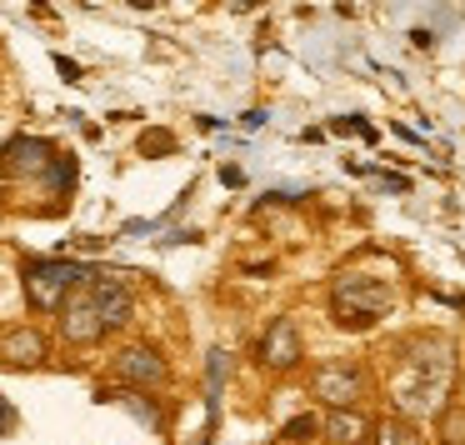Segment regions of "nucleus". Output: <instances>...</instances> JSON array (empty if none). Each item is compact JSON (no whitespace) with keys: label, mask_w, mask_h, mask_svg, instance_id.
<instances>
[{"label":"nucleus","mask_w":465,"mask_h":445,"mask_svg":"<svg viewBox=\"0 0 465 445\" xmlns=\"http://www.w3.org/2000/svg\"><path fill=\"white\" fill-rule=\"evenodd\" d=\"M361 391H365L361 361H321L311 371V395L321 405H331V410H355Z\"/></svg>","instance_id":"20e7f679"},{"label":"nucleus","mask_w":465,"mask_h":445,"mask_svg":"<svg viewBox=\"0 0 465 445\" xmlns=\"http://www.w3.org/2000/svg\"><path fill=\"white\" fill-rule=\"evenodd\" d=\"M45 161H51V145H45V141L21 135V141L5 145V171H11V175H41Z\"/></svg>","instance_id":"9b49d317"},{"label":"nucleus","mask_w":465,"mask_h":445,"mask_svg":"<svg viewBox=\"0 0 465 445\" xmlns=\"http://www.w3.org/2000/svg\"><path fill=\"white\" fill-rule=\"evenodd\" d=\"M85 271L71 261H31L25 265V301H31V311H61L65 295L81 291Z\"/></svg>","instance_id":"7ed1b4c3"},{"label":"nucleus","mask_w":465,"mask_h":445,"mask_svg":"<svg viewBox=\"0 0 465 445\" xmlns=\"http://www.w3.org/2000/svg\"><path fill=\"white\" fill-rule=\"evenodd\" d=\"M391 305H395L391 281H375V275H341L335 291H331V311L341 325H371V321H381Z\"/></svg>","instance_id":"f257e3e1"},{"label":"nucleus","mask_w":465,"mask_h":445,"mask_svg":"<svg viewBox=\"0 0 465 445\" xmlns=\"http://www.w3.org/2000/svg\"><path fill=\"white\" fill-rule=\"evenodd\" d=\"M261 365H271V371L301 365V331H295V321H271V331L261 335Z\"/></svg>","instance_id":"6e6552de"},{"label":"nucleus","mask_w":465,"mask_h":445,"mask_svg":"<svg viewBox=\"0 0 465 445\" xmlns=\"http://www.w3.org/2000/svg\"><path fill=\"white\" fill-rule=\"evenodd\" d=\"M321 430H325V440H331V445H365V440H371L375 425L365 420L361 410H331V415H325Z\"/></svg>","instance_id":"9d476101"},{"label":"nucleus","mask_w":465,"mask_h":445,"mask_svg":"<svg viewBox=\"0 0 465 445\" xmlns=\"http://www.w3.org/2000/svg\"><path fill=\"white\" fill-rule=\"evenodd\" d=\"M45 355H51V341H45L35 325H15L5 341H0V361L15 365V371H31V365H41Z\"/></svg>","instance_id":"1a4fd4ad"},{"label":"nucleus","mask_w":465,"mask_h":445,"mask_svg":"<svg viewBox=\"0 0 465 445\" xmlns=\"http://www.w3.org/2000/svg\"><path fill=\"white\" fill-rule=\"evenodd\" d=\"M445 381H450V345L440 341V351H435V361H425V351L415 355L411 365H405V375L395 381V400H401V420H411V410H425V405L440 400Z\"/></svg>","instance_id":"f03ea898"},{"label":"nucleus","mask_w":465,"mask_h":445,"mask_svg":"<svg viewBox=\"0 0 465 445\" xmlns=\"http://www.w3.org/2000/svg\"><path fill=\"white\" fill-rule=\"evenodd\" d=\"M375 445H425L420 440V430H415L411 420H401V415H395V420H385V425H375Z\"/></svg>","instance_id":"f8f14e48"},{"label":"nucleus","mask_w":465,"mask_h":445,"mask_svg":"<svg viewBox=\"0 0 465 445\" xmlns=\"http://www.w3.org/2000/svg\"><path fill=\"white\" fill-rule=\"evenodd\" d=\"M435 440L440 445H465V405H445L435 420Z\"/></svg>","instance_id":"ddd939ff"},{"label":"nucleus","mask_w":465,"mask_h":445,"mask_svg":"<svg viewBox=\"0 0 465 445\" xmlns=\"http://www.w3.org/2000/svg\"><path fill=\"white\" fill-rule=\"evenodd\" d=\"M91 295H95V311H101V325H105V331H121V325H131L135 301H131V285H125L121 275H105V281H95Z\"/></svg>","instance_id":"0eeeda50"},{"label":"nucleus","mask_w":465,"mask_h":445,"mask_svg":"<svg viewBox=\"0 0 465 445\" xmlns=\"http://www.w3.org/2000/svg\"><path fill=\"white\" fill-rule=\"evenodd\" d=\"M125 405H131V410H135V415H141V420H145V425H161V410H155V405H151V400H141V395H125Z\"/></svg>","instance_id":"4468645a"},{"label":"nucleus","mask_w":465,"mask_h":445,"mask_svg":"<svg viewBox=\"0 0 465 445\" xmlns=\"http://www.w3.org/2000/svg\"><path fill=\"white\" fill-rule=\"evenodd\" d=\"M115 375H121L125 385H135V391H145V385H165L171 381V365L161 361V351L155 345H125L121 355H115Z\"/></svg>","instance_id":"423d86ee"},{"label":"nucleus","mask_w":465,"mask_h":445,"mask_svg":"<svg viewBox=\"0 0 465 445\" xmlns=\"http://www.w3.org/2000/svg\"><path fill=\"white\" fill-rule=\"evenodd\" d=\"M55 315H61V341L65 345H95L105 335L101 311H95V295L91 291H71Z\"/></svg>","instance_id":"39448f33"}]
</instances>
